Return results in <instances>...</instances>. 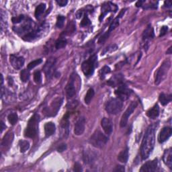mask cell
Instances as JSON below:
<instances>
[{"label":"cell","instance_id":"obj_46","mask_svg":"<svg viewBox=\"0 0 172 172\" xmlns=\"http://www.w3.org/2000/svg\"><path fill=\"white\" fill-rule=\"evenodd\" d=\"M125 167H123V166H121V165H118L117 166L116 169H114V171H125Z\"/></svg>","mask_w":172,"mask_h":172},{"label":"cell","instance_id":"obj_49","mask_svg":"<svg viewBox=\"0 0 172 172\" xmlns=\"http://www.w3.org/2000/svg\"><path fill=\"white\" fill-rule=\"evenodd\" d=\"M1 123H2V124H1V126H2V127H1V132H2L4 130V129H6V125H4V123H3L2 121L1 122Z\"/></svg>","mask_w":172,"mask_h":172},{"label":"cell","instance_id":"obj_30","mask_svg":"<svg viewBox=\"0 0 172 172\" xmlns=\"http://www.w3.org/2000/svg\"><path fill=\"white\" fill-rule=\"evenodd\" d=\"M30 78V72L27 69H23L20 72V79L23 82H27Z\"/></svg>","mask_w":172,"mask_h":172},{"label":"cell","instance_id":"obj_29","mask_svg":"<svg viewBox=\"0 0 172 172\" xmlns=\"http://www.w3.org/2000/svg\"><path fill=\"white\" fill-rule=\"evenodd\" d=\"M19 147H20V149L21 153H25L26 152L28 149L30 148V143L27 141L24 140H20L19 141Z\"/></svg>","mask_w":172,"mask_h":172},{"label":"cell","instance_id":"obj_7","mask_svg":"<svg viewBox=\"0 0 172 172\" xmlns=\"http://www.w3.org/2000/svg\"><path fill=\"white\" fill-rule=\"evenodd\" d=\"M78 78V75L75 73H73L71 75L69 82L66 86V94L68 99L73 98L77 93V89H76L75 82L77 78Z\"/></svg>","mask_w":172,"mask_h":172},{"label":"cell","instance_id":"obj_20","mask_svg":"<svg viewBox=\"0 0 172 172\" xmlns=\"http://www.w3.org/2000/svg\"><path fill=\"white\" fill-rule=\"evenodd\" d=\"M13 140V133L12 132H8L6 135L4 136L2 142V145L3 148H5L6 149H8L9 147H10L12 143Z\"/></svg>","mask_w":172,"mask_h":172},{"label":"cell","instance_id":"obj_13","mask_svg":"<svg viewBox=\"0 0 172 172\" xmlns=\"http://www.w3.org/2000/svg\"><path fill=\"white\" fill-rule=\"evenodd\" d=\"M85 118L83 116L79 118L78 120L76 122L74 127V133L75 135L80 136L83 135L85 131Z\"/></svg>","mask_w":172,"mask_h":172},{"label":"cell","instance_id":"obj_21","mask_svg":"<svg viewBox=\"0 0 172 172\" xmlns=\"http://www.w3.org/2000/svg\"><path fill=\"white\" fill-rule=\"evenodd\" d=\"M95 153L91 150H85L83 154V159L85 164H92L95 159Z\"/></svg>","mask_w":172,"mask_h":172},{"label":"cell","instance_id":"obj_39","mask_svg":"<svg viewBox=\"0 0 172 172\" xmlns=\"http://www.w3.org/2000/svg\"><path fill=\"white\" fill-rule=\"evenodd\" d=\"M90 23H91V22H90V20L89 19V18L86 15H85L83 18V20H82V22H81L80 26L82 27H85V26L89 25Z\"/></svg>","mask_w":172,"mask_h":172},{"label":"cell","instance_id":"obj_4","mask_svg":"<svg viewBox=\"0 0 172 172\" xmlns=\"http://www.w3.org/2000/svg\"><path fill=\"white\" fill-rule=\"evenodd\" d=\"M171 67V61L168 59L164 61V63L161 64L159 68L157 69L155 73V83L156 85L160 84L168 76V73Z\"/></svg>","mask_w":172,"mask_h":172},{"label":"cell","instance_id":"obj_35","mask_svg":"<svg viewBox=\"0 0 172 172\" xmlns=\"http://www.w3.org/2000/svg\"><path fill=\"white\" fill-rule=\"evenodd\" d=\"M65 20V17L63 16H59L56 19V26L58 28H62L64 26V23Z\"/></svg>","mask_w":172,"mask_h":172},{"label":"cell","instance_id":"obj_10","mask_svg":"<svg viewBox=\"0 0 172 172\" xmlns=\"http://www.w3.org/2000/svg\"><path fill=\"white\" fill-rule=\"evenodd\" d=\"M132 93V91L129 89L125 85H120L117 90H116L115 94L118 96V98L122 101L126 100Z\"/></svg>","mask_w":172,"mask_h":172},{"label":"cell","instance_id":"obj_3","mask_svg":"<svg viewBox=\"0 0 172 172\" xmlns=\"http://www.w3.org/2000/svg\"><path fill=\"white\" fill-rule=\"evenodd\" d=\"M108 138L99 130L95 131L89 138V143L92 146L98 149L104 147L107 143Z\"/></svg>","mask_w":172,"mask_h":172},{"label":"cell","instance_id":"obj_33","mask_svg":"<svg viewBox=\"0 0 172 172\" xmlns=\"http://www.w3.org/2000/svg\"><path fill=\"white\" fill-rule=\"evenodd\" d=\"M118 49V46L115 44H112L108 46H107L106 49H105L103 52H102V55H105L106 53H108V52H112L114 51H116Z\"/></svg>","mask_w":172,"mask_h":172},{"label":"cell","instance_id":"obj_41","mask_svg":"<svg viewBox=\"0 0 172 172\" xmlns=\"http://www.w3.org/2000/svg\"><path fill=\"white\" fill-rule=\"evenodd\" d=\"M73 170L75 171H83V168L82 166L80 164L78 163V162H76L74 165V168H73Z\"/></svg>","mask_w":172,"mask_h":172},{"label":"cell","instance_id":"obj_23","mask_svg":"<svg viewBox=\"0 0 172 172\" xmlns=\"http://www.w3.org/2000/svg\"><path fill=\"white\" fill-rule=\"evenodd\" d=\"M56 131L55 125L52 122H46L45 125V132L46 137H49L53 135Z\"/></svg>","mask_w":172,"mask_h":172},{"label":"cell","instance_id":"obj_43","mask_svg":"<svg viewBox=\"0 0 172 172\" xmlns=\"http://www.w3.org/2000/svg\"><path fill=\"white\" fill-rule=\"evenodd\" d=\"M66 149H67V145L66 144H64L63 143V144H61L58 147V148H57V151L61 153L65 151Z\"/></svg>","mask_w":172,"mask_h":172},{"label":"cell","instance_id":"obj_2","mask_svg":"<svg viewBox=\"0 0 172 172\" xmlns=\"http://www.w3.org/2000/svg\"><path fill=\"white\" fill-rule=\"evenodd\" d=\"M40 121V116L38 114H35L28 122V125L24 131V136L28 138H35L39 131V123Z\"/></svg>","mask_w":172,"mask_h":172},{"label":"cell","instance_id":"obj_16","mask_svg":"<svg viewBox=\"0 0 172 172\" xmlns=\"http://www.w3.org/2000/svg\"><path fill=\"white\" fill-rule=\"evenodd\" d=\"M62 102H63V99L62 98H57L55 99L52 103L51 104L50 107L49 108V110H48V116H50V114H52L51 116H54L56 114L59 110Z\"/></svg>","mask_w":172,"mask_h":172},{"label":"cell","instance_id":"obj_17","mask_svg":"<svg viewBox=\"0 0 172 172\" xmlns=\"http://www.w3.org/2000/svg\"><path fill=\"white\" fill-rule=\"evenodd\" d=\"M171 135V128L165 126L161 129L158 136V141L159 143H163L166 141Z\"/></svg>","mask_w":172,"mask_h":172},{"label":"cell","instance_id":"obj_47","mask_svg":"<svg viewBox=\"0 0 172 172\" xmlns=\"http://www.w3.org/2000/svg\"><path fill=\"white\" fill-rule=\"evenodd\" d=\"M144 3H145V1H138L137 2L136 6H137V7H142V4Z\"/></svg>","mask_w":172,"mask_h":172},{"label":"cell","instance_id":"obj_1","mask_svg":"<svg viewBox=\"0 0 172 172\" xmlns=\"http://www.w3.org/2000/svg\"><path fill=\"white\" fill-rule=\"evenodd\" d=\"M155 126L150 125L145 132L141 147V155L142 159L149 157L155 147Z\"/></svg>","mask_w":172,"mask_h":172},{"label":"cell","instance_id":"obj_19","mask_svg":"<svg viewBox=\"0 0 172 172\" xmlns=\"http://www.w3.org/2000/svg\"><path fill=\"white\" fill-rule=\"evenodd\" d=\"M154 37H155V34H154L153 28H152V26L151 25H149L145 30V31L143 32L142 40L146 42L145 44H148L149 42L151 39H153Z\"/></svg>","mask_w":172,"mask_h":172},{"label":"cell","instance_id":"obj_42","mask_svg":"<svg viewBox=\"0 0 172 172\" xmlns=\"http://www.w3.org/2000/svg\"><path fill=\"white\" fill-rule=\"evenodd\" d=\"M168 27L166 26H164L163 27H162L161 28V30H160V35H159V36H164L167 32H168Z\"/></svg>","mask_w":172,"mask_h":172},{"label":"cell","instance_id":"obj_14","mask_svg":"<svg viewBox=\"0 0 172 172\" xmlns=\"http://www.w3.org/2000/svg\"><path fill=\"white\" fill-rule=\"evenodd\" d=\"M158 169V161L154 159L153 161H147L145 164H143L140 169V171H156Z\"/></svg>","mask_w":172,"mask_h":172},{"label":"cell","instance_id":"obj_15","mask_svg":"<svg viewBox=\"0 0 172 172\" xmlns=\"http://www.w3.org/2000/svg\"><path fill=\"white\" fill-rule=\"evenodd\" d=\"M9 61L12 66L14 69H21L24 64V59L22 56H18L12 55L9 57Z\"/></svg>","mask_w":172,"mask_h":172},{"label":"cell","instance_id":"obj_36","mask_svg":"<svg viewBox=\"0 0 172 172\" xmlns=\"http://www.w3.org/2000/svg\"><path fill=\"white\" fill-rule=\"evenodd\" d=\"M119 19L120 18L117 17L112 22L111 24L110 25V27H109V30H108L109 33H110L112 31H113L114 29H115L116 27H118V26L119 25Z\"/></svg>","mask_w":172,"mask_h":172},{"label":"cell","instance_id":"obj_32","mask_svg":"<svg viewBox=\"0 0 172 172\" xmlns=\"http://www.w3.org/2000/svg\"><path fill=\"white\" fill-rule=\"evenodd\" d=\"M67 45V40L65 39H60L55 42V48L56 49H63Z\"/></svg>","mask_w":172,"mask_h":172},{"label":"cell","instance_id":"obj_25","mask_svg":"<svg viewBox=\"0 0 172 172\" xmlns=\"http://www.w3.org/2000/svg\"><path fill=\"white\" fill-rule=\"evenodd\" d=\"M172 95L171 94H165L164 93H161L159 95V100L160 103L163 105V106H165L171 101Z\"/></svg>","mask_w":172,"mask_h":172},{"label":"cell","instance_id":"obj_27","mask_svg":"<svg viewBox=\"0 0 172 172\" xmlns=\"http://www.w3.org/2000/svg\"><path fill=\"white\" fill-rule=\"evenodd\" d=\"M46 9V4L45 3H40L38 6L35 9V17L37 19H39L42 14L45 12Z\"/></svg>","mask_w":172,"mask_h":172},{"label":"cell","instance_id":"obj_50","mask_svg":"<svg viewBox=\"0 0 172 172\" xmlns=\"http://www.w3.org/2000/svg\"><path fill=\"white\" fill-rule=\"evenodd\" d=\"M167 54H168V55L171 54V46L168 49V51H167Z\"/></svg>","mask_w":172,"mask_h":172},{"label":"cell","instance_id":"obj_26","mask_svg":"<svg viewBox=\"0 0 172 172\" xmlns=\"http://www.w3.org/2000/svg\"><path fill=\"white\" fill-rule=\"evenodd\" d=\"M128 159V149L126 148L125 149L122 150L118 155V160L122 164H125L127 162Z\"/></svg>","mask_w":172,"mask_h":172},{"label":"cell","instance_id":"obj_8","mask_svg":"<svg viewBox=\"0 0 172 172\" xmlns=\"http://www.w3.org/2000/svg\"><path fill=\"white\" fill-rule=\"evenodd\" d=\"M137 102H132L131 104L129 105L126 111L122 114V116L121 119L120 125L121 127H125L127 125V122L128 121V118L131 116V114L135 111V108L137 106Z\"/></svg>","mask_w":172,"mask_h":172},{"label":"cell","instance_id":"obj_38","mask_svg":"<svg viewBox=\"0 0 172 172\" xmlns=\"http://www.w3.org/2000/svg\"><path fill=\"white\" fill-rule=\"evenodd\" d=\"M34 80L36 83H40L42 82V75L40 71H36L34 73Z\"/></svg>","mask_w":172,"mask_h":172},{"label":"cell","instance_id":"obj_5","mask_svg":"<svg viewBox=\"0 0 172 172\" xmlns=\"http://www.w3.org/2000/svg\"><path fill=\"white\" fill-rule=\"evenodd\" d=\"M97 58L98 56L96 55H93L82 63V69L86 77L89 78L93 75L95 67V64H96L97 62Z\"/></svg>","mask_w":172,"mask_h":172},{"label":"cell","instance_id":"obj_44","mask_svg":"<svg viewBox=\"0 0 172 172\" xmlns=\"http://www.w3.org/2000/svg\"><path fill=\"white\" fill-rule=\"evenodd\" d=\"M110 34V33L108 32H107L106 33V34H104L103 36H101V38H100V39H99V43H102V42H104L105 40H106V39H107V38H108V35Z\"/></svg>","mask_w":172,"mask_h":172},{"label":"cell","instance_id":"obj_12","mask_svg":"<svg viewBox=\"0 0 172 172\" xmlns=\"http://www.w3.org/2000/svg\"><path fill=\"white\" fill-rule=\"evenodd\" d=\"M117 9H118V7L116 6V5L112 3V2H108L104 3L102 6V13L99 17V20L101 21L102 20H103L104 16L110 12L114 11V12H116L117 11Z\"/></svg>","mask_w":172,"mask_h":172},{"label":"cell","instance_id":"obj_11","mask_svg":"<svg viewBox=\"0 0 172 172\" xmlns=\"http://www.w3.org/2000/svg\"><path fill=\"white\" fill-rule=\"evenodd\" d=\"M55 62L56 60L54 57H51V58H49L46 61L44 67H43V70L45 71V73L46 76V78H50L52 73H53Z\"/></svg>","mask_w":172,"mask_h":172},{"label":"cell","instance_id":"obj_40","mask_svg":"<svg viewBox=\"0 0 172 172\" xmlns=\"http://www.w3.org/2000/svg\"><path fill=\"white\" fill-rule=\"evenodd\" d=\"M24 20V16H17V17L13 18H12V22L14 24H18V23L21 22Z\"/></svg>","mask_w":172,"mask_h":172},{"label":"cell","instance_id":"obj_34","mask_svg":"<svg viewBox=\"0 0 172 172\" xmlns=\"http://www.w3.org/2000/svg\"><path fill=\"white\" fill-rule=\"evenodd\" d=\"M42 60L41 59H36L35 61H32L30 62L29 64L28 65L27 68H28V69H34L35 67H36V66L40 65L42 63Z\"/></svg>","mask_w":172,"mask_h":172},{"label":"cell","instance_id":"obj_22","mask_svg":"<svg viewBox=\"0 0 172 172\" xmlns=\"http://www.w3.org/2000/svg\"><path fill=\"white\" fill-rule=\"evenodd\" d=\"M163 161L170 169L172 168V151L171 148L165 151L163 155Z\"/></svg>","mask_w":172,"mask_h":172},{"label":"cell","instance_id":"obj_31","mask_svg":"<svg viewBox=\"0 0 172 172\" xmlns=\"http://www.w3.org/2000/svg\"><path fill=\"white\" fill-rule=\"evenodd\" d=\"M18 114L16 113H14V112L9 114V115H8V121H9V123L11 124L12 125H15V124L18 121Z\"/></svg>","mask_w":172,"mask_h":172},{"label":"cell","instance_id":"obj_9","mask_svg":"<svg viewBox=\"0 0 172 172\" xmlns=\"http://www.w3.org/2000/svg\"><path fill=\"white\" fill-rule=\"evenodd\" d=\"M35 24L31 19L28 18L23 24L18 28H13L14 30L18 33H25V35L28 34L34 30H35Z\"/></svg>","mask_w":172,"mask_h":172},{"label":"cell","instance_id":"obj_48","mask_svg":"<svg viewBox=\"0 0 172 172\" xmlns=\"http://www.w3.org/2000/svg\"><path fill=\"white\" fill-rule=\"evenodd\" d=\"M165 6L167 7V8H171V3L170 2H168V1H165Z\"/></svg>","mask_w":172,"mask_h":172},{"label":"cell","instance_id":"obj_45","mask_svg":"<svg viewBox=\"0 0 172 172\" xmlns=\"http://www.w3.org/2000/svg\"><path fill=\"white\" fill-rule=\"evenodd\" d=\"M56 3H58V5H59L60 6L63 7V6H65L67 4L68 2L67 1V0H57Z\"/></svg>","mask_w":172,"mask_h":172},{"label":"cell","instance_id":"obj_24","mask_svg":"<svg viewBox=\"0 0 172 172\" xmlns=\"http://www.w3.org/2000/svg\"><path fill=\"white\" fill-rule=\"evenodd\" d=\"M159 107L158 106V104H157L153 107L149 109L147 112V116L151 119L156 118L159 116Z\"/></svg>","mask_w":172,"mask_h":172},{"label":"cell","instance_id":"obj_28","mask_svg":"<svg viewBox=\"0 0 172 172\" xmlns=\"http://www.w3.org/2000/svg\"><path fill=\"white\" fill-rule=\"evenodd\" d=\"M95 94V92L93 88H89L88 91L87 92V94H86L85 98H84V101L86 104H89L91 101H92L94 96Z\"/></svg>","mask_w":172,"mask_h":172},{"label":"cell","instance_id":"obj_6","mask_svg":"<svg viewBox=\"0 0 172 172\" xmlns=\"http://www.w3.org/2000/svg\"><path fill=\"white\" fill-rule=\"evenodd\" d=\"M123 106L122 101L118 98H112L106 105V112L112 115H116L122 110Z\"/></svg>","mask_w":172,"mask_h":172},{"label":"cell","instance_id":"obj_37","mask_svg":"<svg viewBox=\"0 0 172 172\" xmlns=\"http://www.w3.org/2000/svg\"><path fill=\"white\" fill-rule=\"evenodd\" d=\"M110 71L111 69L109 67L104 66L103 68H102L101 71H100V77H101V79H104L108 73H110Z\"/></svg>","mask_w":172,"mask_h":172},{"label":"cell","instance_id":"obj_18","mask_svg":"<svg viewBox=\"0 0 172 172\" xmlns=\"http://www.w3.org/2000/svg\"><path fill=\"white\" fill-rule=\"evenodd\" d=\"M101 126L106 135H110L113 130L112 122L108 118H103L101 121Z\"/></svg>","mask_w":172,"mask_h":172}]
</instances>
